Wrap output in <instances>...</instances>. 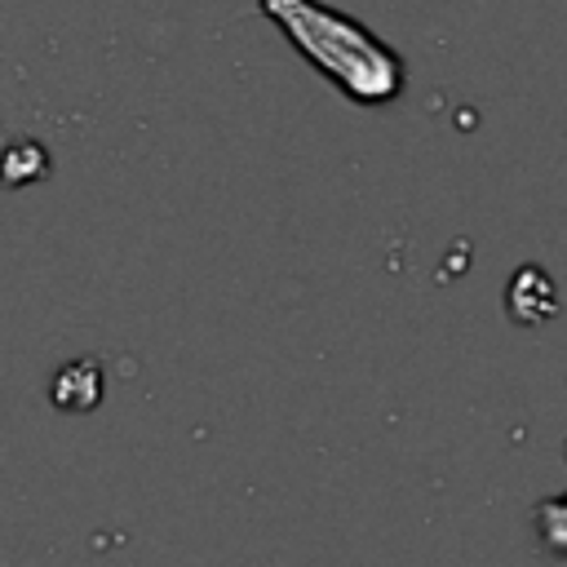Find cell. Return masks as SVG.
Masks as SVG:
<instances>
[{"label":"cell","mask_w":567,"mask_h":567,"mask_svg":"<svg viewBox=\"0 0 567 567\" xmlns=\"http://www.w3.org/2000/svg\"><path fill=\"white\" fill-rule=\"evenodd\" d=\"M532 527H536V545L549 558H567V492L536 501L532 505Z\"/></svg>","instance_id":"277c9868"},{"label":"cell","mask_w":567,"mask_h":567,"mask_svg":"<svg viewBox=\"0 0 567 567\" xmlns=\"http://www.w3.org/2000/svg\"><path fill=\"white\" fill-rule=\"evenodd\" d=\"M261 18L297 49V58L323 75L354 106H385L403 93L408 66L394 44H385L354 13L323 0H257Z\"/></svg>","instance_id":"6da1fadb"},{"label":"cell","mask_w":567,"mask_h":567,"mask_svg":"<svg viewBox=\"0 0 567 567\" xmlns=\"http://www.w3.org/2000/svg\"><path fill=\"white\" fill-rule=\"evenodd\" d=\"M505 310L523 328H536V323L554 319L558 315V284H554V275L540 261L518 266L509 275V284H505Z\"/></svg>","instance_id":"7a4b0ae2"},{"label":"cell","mask_w":567,"mask_h":567,"mask_svg":"<svg viewBox=\"0 0 567 567\" xmlns=\"http://www.w3.org/2000/svg\"><path fill=\"white\" fill-rule=\"evenodd\" d=\"M563 452H567V447H563Z\"/></svg>","instance_id":"8992f818"},{"label":"cell","mask_w":567,"mask_h":567,"mask_svg":"<svg viewBox=\"0 0 567 567\" xmlns=\"http://www.w3.org/2000/svg\"><path fill=\"white\" fill-rule=\"evenodd\" d=\"M49 399L58 412H93L106 399V363L93 354L62 363L49 381Z\"/></svg>","instance_id":"3957f363"},{"label":"cell","mask_w":567,"mask_h":567,"mask_svg":"<svg viewBox=\"0 0 567 567\" xmlns=\"http://www.w3.org/2000/svg\"><path fill=\"white\" fill-rule=\"evenodd\" d=\"M40 177H49V151L35 137L9 142V151H4V182L9 186H27V182H40Z\"/></svg>","instance_id":"5b68a950"}]
</instances>
